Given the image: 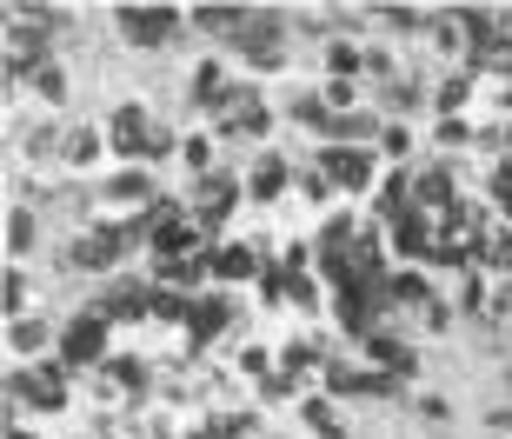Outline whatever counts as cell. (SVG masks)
Listing matches in <instances>:
<instances>
[{
	"instance_id": "cell-1",
	"label": "cell",
	"mask_w": 512,
	"mask_h": 439,
	"mask_svg": "<svg viewBox=\"0 0 512 439\" xmlns=\"http://www.w3.org/2000/svg\"><path fill=\"white\" fill-rule=\"evenodd\" d=\"M107 147H114L120 160H167L180 140H173V127H160V120L147 114V100H120L114 114H107Z\"/></svg>"
},
{
	"instance_id": "cell-2",
	"label": "cell",
	"mask_w": 512,
	"mask_h": 439,
	"mask_svg": "<svg viewBox=\"0 0 512 439\" xmlns=\"http://www.w3.org/2000/svg\"><path fill=\"white\" fill-rule=\"evenodd\" d=\"M67 406V366H14L7 373V426L20 413H60Z\"/></svg>"
},
{
	"instance_id": "cell-3",
	"label": "cell",
	"mask_w": 512,
	"mask_h": 439,
	"mask_svg": "<svg viewBox=\"0 0 512 439\" xmlns=\"http://www.w3.org/2000/svg\"><path fill=\"white\" fill-rule=\"evenodd\" d=\"M60 366H67V373H87V366H107L114 360V353H107V320H100L94 306H80L74 320L60 326Z\"/></svg>"
},
{
	"instance_id": "cell-4",
	"label": "cell",
	"mask_w": 512,
	"mask_h": 439,
	"mask_svg": "<svg viewBox=\"0 0 512 439\" xmlns=\"http://www.w3.org/2000/svg\"><path fill=\"white\" fill-rule=\"evenodd\" d=\"M180 7H120L114 27L127 34V47H147V54H160V47H173V34H180Z\"/></svg>"
},
{
	"instance_id": "cell-5",
	"label": "cell",
	"mask_w": 512,
	"mask_h": 439,
	"mask_svg": "<svg viewBox=\"0 0 512 439\" xmlns=\"http://www.w3.org/2000/svg\"><path fill=\"white\" fill-rule=\"evenodd\" d=\"M133 233H140V227H87L74 247H67V267H80V273H114L120 253L133 247Z\"/></svg>"
},
{
	"instance_id": "cell-6",
	"label": "cell",
	"mask_w": 512,
	"mask_h": 439,
	"mask_svg": "<svg viewBox=\"0 0 512 439\" xmlns=\"http://www.w3.org/2000/svg\"><path fill=\"white\" fill-rule=\"evenodd\" d=\"M320 173H326V180H340L346 193H366V187H373V173H380V160L360 153V147H320Z\"/></svg>"
},
{
	"instance_id": "cell-7",
	"label": "cell",
	"mask_w": 512,
	"mask_h": 439,
	"mask_svg": "<svg viewBox=\"0 0 512 439\" xmlns=\"http://www.w3.org/2000/svg\"><path fill=\"white\" fill-rule=\"evenodd\" d=\"M266 127H273V114H266V100L253 94V87H240V100H233V114L220 120V140H266Z\"/></svg>"
},
{
	"instance_id": "cell-8",
	"label": "cell",
	"mask_w": 512,
	"mask_h": 439,
	"mask_svg": "<svg viewBox=\"0 0 512 439\" xmlns=\"http://www.w3.org/2000/svg\"><path fill=\"white\" fill-rule=\"evenodd\" d=\"M100 200H114V207H153V200H160V187H153L147 167H120V173H107Z\"/></svg>"
},
{
	"instance_id": "cell-9",
	"label": "cell",
	"mask_w": 512,
	"mask_h": 439,
	"mask_svg": "<svg viewBox=\"0 0 512 439\" xmlns=\"http://www.w3.org/2000/svg\"><path fill=\"white\" fill-rule=\"evenodd\" d=\"M433 220H426V207H413V213H399L393 220V253L399 260H419V253H426V260H433Z\"/></svg>"
},
{
	"instance_id": "cell-10",
	"label": "cell",
	"mask_w": 512,
	"mask_h": 439,
	"mask_svg": "<svg viewBox=\"0 0 512 439\" xmlns=\"http://www.w3.org/2000/svg\"><path fill=\"white\" fill-rule=\"evenodd\" d=\"M366 360L380 366L386 380H406V373H419V353L406 340H393V333H373V340H366Z\"/></svg>"
},
{
	"instance_id": "cell-11",
	"label": "cell",
	"mask_w": 512,
	"mask_h": 439,
	"mask_svg": "<svg viewBox=\"0 0 512 439\" xmlns=\"http://www.w3.org/2000/svg\"><path fill=\"white\" fill-rule=\"evenodd\" d=\"M47 346H60V326L54 320H34V313H27V320H7V353H14V360L47 353Z\"/></svg>"
},
{
	"instance_id": "cell-12",
	"label": "cell",
	"mask_w": 512,
	"mask_h": 439,
	"mask_svg": "<svg viewBox=\"0 0 512 439\" xmlns=\"http://www.w3.org/2000/svg\"><path fill=\"white\" fill-rule=\"evenodd\" d=\"M260 253L240 247V240H227V247H213V280H260Z\"/></svg>"
},
{
	"instance_id": "cell-13",
	"label": "cell",
	"mask_w": 512,
	"mask_h": 439,
	"mask_svg": "<svg viewBox=\"0 0 512 439\" xmlns=\"http://www.w3.org/2000/svg\"><path fill=\"white\" fill-rule=\"evenodd\" d=\"M227 320H233V300H227V293H200V300H193L187 333H193V340H213V333H220Z\"/></svg>"
},
{
	"instance_id": "cell-14",
	"label": "cell",
	"mask_w": 512,
	"mask_h": 439,
	"mask_svg": "<svg viewBox=\"0 0 512 439\" xmlns=\"http://www.w3.org/2000/svg\"><path fill=\"white\" fill-rule=\"evenodd\" d=\"M286 180H293V173H286V160H280L273 147H266L260 160H253V180H247V193H253V200H273V193H280Z\"/></svg>"
},
{
	"instance_id": "cell-15",
	"label": "cell",
	"mask_w": 512,
	"mask_h": 439,
	"mask_svg": "<svg viewBox=\"0 0 512 439\" xmlns=\"http://www.w3.org/2000/svg\"><path fill=\"white\" fill-rule=\"evenodd\" d=\"M386 300H399V306H433L439 293H433V280H426V273H393V280H386Z\"/></svg>"
},
{
	"instance_id": "cell-16",
	"label": "cell",
	"mask_w": 512,
	"mask_h": 439,
	"mask_svg": "<svg viewBox=\"0 0 512 439\" xmlns=\"http://www.w3.org/2000/svg\"><path fill=\"white\" fill-rule=\"evenodd\" d=\"M34 240H40V220H34V207L20 200L14 220H7V253H14V260H27V253H34Z\"/></svg>"
},
{
	"instance_id": "cell-17",
	"label": "cell",
	"mask_w": 512,
	"mask_h": 439,
	"mask_svg": "<svg viewBox=\"0 0 512 439\" xmlns=\"http://www.w3.org/2000/svg\"><path fill=\"white\" fill-rule=\"evenodd\" d=\"M380 107H386V114H393L399 120V127H406V114H413V107H419V87H413V80H386V87H380Z\"/></svg>"
},
{
	"instance_id": "cell-18",
	"label": "cell",
	"mask_w": 512,
	"mask_h": 439,
	"mask_svg": "<svg viewBox=\"0 0 512 439\" xmlns=\"http://www.w3.org/2000/svg\"><path fill=\"white\" fill-rule=\"evenodd\" d=\"M300 413H306V433H320V439H346V426H340V406H333V400H306Z\"/></svg>"
},
{
	"instance_id": "cell-19",
	"label": "cell",
	"mask_w": 512,
	"mask_h": 439,
	"mask_svg": "<svg viewBox=\"0 0 512 439\" xmlns=\"http://www.w3.org/2000/svg\"><path fill=\"white\" fill-rule=\"evenodd\" d=\"M34 94L47 100V107H60V100H67V67H60V60H47V67H34Z\"/></svg>"
},
{
	"instance_id": "cell-20",
	"label": "cell",
	"mask_w": 512,
	"mask_h": 439,
	"mask_svg": "<svg viewBox=\"0 0 512 439\" xmlns=\"http://www.w3.org/2000/svg\"><path fill=\"white\" fill-rule=\"evenodd\" d=\"M466 94H473V74H466V67H459V74H446V80H439L433 107H439V114H459V107H466Z\"/></svg>"
},
{
	"instance_id": "cell-21",
	"label": "cell",
	"mask_w": 512,
	"mask_h": 439,
	"mask_svg": "<svg viewBox=\"0 0 512 439\" xmlns=\"http://www.w3.org/2000/svg\"><path fill=\"white\" fill-rule=\"evenodd\" d=\"M100 160V127H74L67 134V167H94Z\"/></svg>"
},
{
	"instance_id": "cell-22",
	"label": "cell",
	"mask_w": 512,
	"mask_h": 439,
	"mask_svg": "<svg viewBox=\"0 0 512 439\" xmlns=\"http://www.w3.org/2000/svg\"><path fill=\"white\" fill-rule=\"evenodd\" d=\"M180 160H187L200 180H207V173H220V167H213V140L207 134H187V140H180Z\"/></svg>"
},
{
	"instance_id": "cell-23",
	"label": "cell",
	"mask_w": 512,
	"mask_h": 439,
	"mask_svg": "<svg viewBox=\"0 0 512 439\" xmlns=\"http://www.w3.org/2000/svg\"><path fill=\"white\" fill-rule=\"evenodd\" d=\"M479 260H486L493 273H512V227H499L493 240H486V253H479Z\"/></svg>"
},
{
	"instance_id": "cell-24",
	"label": "cell",
	"mask_w": 512,
	"mask_h": 439,
	"mask_svg": "<svg viewBox=\"0 0 512 439\" xmlns=\"http://www.w3.org/2000/svg\"><path fill=\"white\" fill-rule=\"evenodd\" d=\"M7 320H27V273L20 267H7V306H0Z\"/></svg>"
},
{
	"instance_id": "cell-25",
	"label": "cell",
	"mask_w": 512,
	"mask_h": 439,
	"mask_svg": "<svg viewBox=\"0 0 512 439\" xmlns=\"http://www.w3.org/2000/svg\"><path fill=\"white\" fill-rule=\"evenodd\" d=\"M459 306H466V313H486V280H479V273L459 280Z\"/></svg>"
},
{
	"instance_id": "cell-26",
	"label": "cell",
	"mask_w": 512,
	"mask_h": 439,
	"mask_svg": "<svg viewBox=\"0 0 512 439\" xmlns=\"http://www.w3.org/2000/svg\"><path fill=\"white\" fill-rule=\"evenodd\" d=\"M380 147L393 153V160H406V153H413V127H399V120H393V127L380 134Z\"/></svg>"
},
{
	"instance_id": "cell-27",
	"label": "cell",
	"mask_w": 512,
	"mask_h": 439,
	"mask_svg": "<svg viewBox=\"0 0 512 439\" xmlns=\"http://www.w3.org/2000/svg\"><path fill=\"white\" fill-rule=\"evenodd\" d=\"M300 193L313 207H326V200H333V180H326V173H300Z\"/></svg>"
},
{
	"instance_id": "cell-28",
	"label": "cell",
	"mask_w": 512,
	"mask_h": 439,
	"mask_svg": "<svg viewBox=\"0 0 512 439\" xmlns=\"http://www.w3.org/2000/svg\"><path fill=\"white\" fill-rule=\"evenodd\" d=\"M479 147H486V153H506L512 147V120H493V127L479 134Z\"/></svg>"
},
{
	"instance_id": "cell-29",
	"label": "cell",
	"mask_w": 512,
	"mask_h": 439,
	"mask_svg": "<svg viewBox=\"0 0 512 439\" xmlns=\"http://www.w3.org/2000/svg\"><path fill=\"white\" fill-rule=\"evenodd\" d=\"M419 420H433V426H446V420H453V406L439 400V393H419Z\"/></svg>"
},
{
	"instance_id": "cell-30",
	"label": "cell",
	"mask_w": 512,
	"mask_h": 439,
	"mask_svg": "<svg viewBox=\"0 0 512 439\" xmlns=\"http://www.w3.org/2000/svg\"><path fill=\"white\" fill-rule=\"evenodd\" d=\"M493 193H499V213L512 220V167H499V173H493Z\"/></svg>"
},
{
	"instance_id": "cell-31",
	"label": "cell",
	"mask_w": 512,
	"mask_h": 439,
	"mask_svg": "<svg viewBox=\"0 0 512 439\" xmlns=\"http://www.w3.org/2000/svg\"><path fill=\"white\" fill-rule=\"evenodd\" d=\"M426 326H433V333H446V326H453V306L433 300V306H426Z\"/></svg>"
},
{
	"instance_id": "cell-32",
	"label": "cell",
	"mask_w": 512,
	"mask_h": 439,
	"mask_svg": "<svg viewBox=\"0 0 512 439\" xmlns=\"http://www.w3.org/2000/svg\"><path fill=\"white\" fill-rule=\"evenodd\" d=\"M493 426H499V433H512V406H499V413H493Z\"/></svg>"
},
{
	"instance_id": "cell-33",
	"label": "cell",
	"mask_w": 512,
	"mask_h": 439,
	"mask_svg": "<svg viewBox=\"0 0 512 439\" xmlns=\"http://www.w3.org/2000/svg\"><path fill=\"white\" fill-rule=\"evenodd\" d=\"M499 107H506V114H512V80H506V87H499Z\"/></svg>"
},
{
	"instance_id": "cell-34",
	"label": "cell",
	"mask_w": 512,
	"mask_h": 439,
	"mask_svg": "<svg viewBox=\"0 0 512 439\" xmlns=\"http://www.w3.org/2000/svg\"><path fill=\"white\" fill-rule=\"evenodd\" d=\"M506 386H512V366H506Z\"/></svg>"
}]
</instances>
